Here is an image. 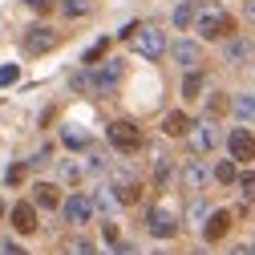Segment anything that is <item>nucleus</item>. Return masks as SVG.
Listing matches in <instances>:
<instances>
[{
  "mask_svg": "<svg viewBox=\"0 0 255 255\" xmlns=\"http://www.w3.org/2000/svg\"><path fill=\"white\" fill-rule=\"evenodd\" d=\"M195 33L207 37V41H227L235 33V16L223 8V4L207 0V4H199V12H195Z\"/></svg>",
  "mask_w": 255,
  "mask_h": 255,
  "instance_id": "1",
  "label": "nucleus"
},
{
  "mask_svg": "<svg viewBox=\"0 0 255 255\" xmlns=\"http://www.w3.org/2000/svg\"><path fill=\"white\" fill-rule=\"evenodd\" d=\"M106 142L114 146V150H122V154H134V150H142V130L134 122H110V130H106Z\"/></svg>",
  "mask_w": 255,
  "mask_h": 255,
  "instance_id": "2",
  "label": "nucleus"
},
{
  "mask_svg": "<svg viewBox=\"0 0 255 255\" xmlns=\"http://www.w3.org/2000/svg\"><path fill=\"white\" fill-rule=\"evenodd\" d=\"M130 41H134V53H138V57H146V61H158V57L170 49V45H166V33H162V28H154V24L138 28Z\"/></svg>",
  "mask_w": 255,
  "mask_h": 255,
  "instance_id": "3",
  "label": "nucleus"
},
{
  "mask_svg": "<svg viewBox=\"0 0 255 255\" xmlns=\"http://www.w3.org/2000/svg\"><path fill=\"white\" fill-rule=\"evenodd\" d=\"M146 227H150L154 239H174L178 235V215L166 211V207H150L146 211Z\"/></svg>",
  "mask_w": 255,
  "mask_h": 255,
  "instance_id": "4",
  "label": "nucleus"
},
{
  "mask_svg": "<svg viewBox=\"0 0 255 255\" xmlns=\"http://www.w3.org/2000/svg\"><path fill=\"white\" fill-rule=\"evenodd\" d=\"M110 190H114V199H118L122 207H134V203L142 199V186H138V178H134L130 170H118V174L110 178Z\"/></svg>",
  "mask_w": 255,
  "mask_h": 255,
  "instance_id": "5",
  "label": "nucleus"
},
{
  "mask_svg": "<svg viewBox=\"0 0 255 255\" xmlns=\"http://www.w3.org/2000/svg\"><path fill=\"white\" fill-rule=\"evenodd\" d=\"M8 223H12V231H16V235H37V231H41V223H37V207H33V203H12Z\"/></svg>",
  "mask_w": 255,
  "mask_h": 255,
  "instance_id": "6",
  "label": "nucleus"
},
{
  "mask_svg": "<svg viewBox=\"0 0 255 255\" xmlns=\"http://www.w3.org/2000/svg\"><path fill=\"white\" fill-rule=\"evenodd\" d=\"M61 211H65L69 227H85V223L93 219V199L89 195H69L65 203H61Z\"/></svg>",
  "mask_w": 255,
  "mask_h": 255,
  "instance_id": "7",
  "label": "nucleus"
},
{
  "mask_svg": "<svg viewBox=\"0 0 255 255\" xmlns=\"http://www.w3.org/2000/svg\"><path fill=\"white\" fill-rule=\"evenodd\" d=\"M122 73H126V65H122V61H106V65L93 73V93H98V98L114 93V89L122 85Z\"/></svg>",
  "mask_w": 255,
  "mask_h": 255,
  "instance_id": "8",
  "label": "nucleus"
},
{
  "mask_svg": "<svg viewBox=\"0 0 255 255\" xmlns=\"http://www.w3.org/2000/svg\"><path fill=\"white\" fill-rule=\"evenodd\" d=\"M57 45V28H49V24H33V28H24V53H49Z\"/></svg>",
  "mask_w": 255,
  "mask_h": 255,
  "instance_id": "9",
  "label": "nucleus"
},
{
  "mask_svg": "<svg viewBox=\"0 0 255 255\" xmlns=\"http://www.w3.org/2000/svg\"><path fill=\"white\" fill-rule=\"evenodd\" d=\"M227 150H231V162H251L255 158V134L251 130H231L227 134Z\"/></svg>",
  "mask_w": 255,
  "mask_h": 255,
  "instance_id": "10",
  "label": "nucleus"
},
{
  "mask_svg": "<svg viewBox=\"0 0 255 255\" xmlns=\"http://www.w3.org/2000/svg\"><path fill=\"white\" fill-rule=\"evenodd\" d=\"M207 162H199V158H190V162H182V170H178V182L190 190V195H199V190L207 186Z\"/></svg>",
  "mask_w": 255,
  "mask_h": 255,
  "instance_id": "11",
  "label": "nucleus"
},
{
  "mask_svg": "<svg viewBox=\"0 0 255 255\" xmlns=\"http://www.w3.org/2000/svg\"><path fill=\"white\" fill-rule=\"evenodd\" d=\"M170 57L178 61V65H182L186 73H190V69H199V65H203V49H199L195 41H174V45H170Z\"/></svg>",
  "mask_w": 255,
  "mask_h": 255,
  "instance_id": "12",
  "label": "nucleus"
},
{
  "mask_svg": "<svg viewBox=\"0 0 255 255\" xmlns=\"http://www.w3.org/2000/svg\"><path fill=\"white\" fill-rule=\"evenodd\" d=\"M251 57H255V49H251V41H243V37H231L227 45H223V61H227V65H247Z\"/></svg>",
  "mask_w": 255,
  "mask_h": 255,
  "instance_id": "13",
  "label": "nucleus"
},
{
  "mask_svg": "<svg viewBox=\"0 0 255 255\" xmlns=\"http://www.w3.org/2000/svg\"><path fill=\"white\" fill-rule=\"evenodd\" d=\"M227 231H231V211H211V215H207V223H203V235H207V243L223 239Z\"/></svg>",
  "mask_w": 255,
  "mask_h": 255,
  "instance_id": "14",
  "label": "nucleus"
},
{
  "mask_svg": "<svg viewBox=\"0 0 255 255\" xmlns=\"http://www.w3.org/2000/svg\"><path fill=\"white\" fill-rule=\"evenodd\" d=\"M162 134H166V138H182V134H190V118H186L182 110H170V114L162 118Z\"/></svg>",
  "mask_w": 255,
  "mask_h": 255,
  "instance_id": "15",
  "label": "nucleus"
},
{
  "mask_svg": "<svg viewBox=\"0 0 255 255\" xmlns=\"http://www.w3.org/2000/svg\"><path fill=\"white\" fill-rule=\"evenodd\" d=\"M33 207H45V211L61 207V190H57L53 182H37V186H33Z\"/></svg>",
  "mask_w": 255,
  "mask_h": 255,
  "instance_id": "16",
  "label": "nucleus"
},
{
  "mask_svg": "<svg viewBox=\"0 0 255 255\" xmlns=\"http://www.w3.org/2000/svg\"><path fill=\"white\" fill-rule=\"evenodd\" d=\"M215 146H219V130L211 122H199L195 126V150H215Z\"/></svg>",
  "mask_w": 255,
  "mask_h": 255,
  "instance_id": "17",
  "label": "nucleus"
},
{
  "mask_svg": "<svg viewBox=\"0 0 255 255\" xmlns=\"http://www.w3.org/2000/svg\"><path fill=\"white\" fill-rule=\"evenodd\" d=\"M61 255H98V247H93L85 235H69L65 243H61Z\"/></svg>",
  "mask_w": 255,
  "mask_h": 255,
  "instance_id": "18",
  "label": "nucleus"
},
{
  "mask_svg": "<svg viewBox=\"0 0 255 255\" xmlns=\"http://www.w3.org/2000/svg\"><path fill=\"white\" fill-rule=\"evenodd\" d=\"M231 114L239 122H255V98L251 93H239V98H231Z\"/></svg>",
  "mask_w": 255,
  "mask_h": 255,
  "instance_id": "19",
  "label": "nucleus"
},
{
  "mask_svg": "<svg viewBox=\"0 0 255 255\" xmlns=\"http://www.w3.org/2000/svg\"><path fill=\"white\" fill-rule=\"evenodd\" d=\"M199 93H203V73L190 69V73L182 77V98H186V102H199Z\"/></svg>",
  "mask_w": 255,
  "mask_h": 255,
  "instance_id": "20",
  "label": "nucleus"
},
{
  "mask_svg": "<svg viewBox=\"0 0 255 255\" xmlns=\"http://www.w3.org/2000/svg\"><path fill=\"white\" fill-rule=\"evenodd\" d=\"M195 12H199V4H195V0L178 4V8H174V28H186V24H195Z\"/></svg>",
  "mask_w": 255,
  "mask_h": 255,
  "instance_id": "21",
  "label": "nucleus"
},
{
  "mask_svg": "<svg viewBox=\"0 0 255 255\" xmlns=\"http://www.w3.org/2000/svg\"><path fill=\"white\" fill-rule=\"evenodd\" d=\"M186 215H190V223H207V215H211L207 199H203V195H195V199H190V207H186Z\"/></svg>",
  "mask_w": 255,
  "mask_h": 255,
  "instance_id": "22",
  "label": "nucleus"
},
{
  "mask_svg": "<svg viewBox=\"0 0 255 255\" xmlns=\"http://www.w3.org/2000/svg\"><path fill=\"white\" fill-rule=\"evenodd\" d=\"M61 12H65V16H89L93 4H89V0H61Z\"/></svg>",
  "mask_w": 255,
  "mask_h": 255,
  "instance_id": "23",
  "label": "nucleus"
},
{
  "mask_svg": "<svg viewBox=\"0 0 255 255\" xmlns=\"http://www.w3.org/2000/svg\"><path fill=\"white\" fill-rule=\"evenodd\" d=\"M227 110H231V98H227V93H211V98H207V114H211V118L227 114Z\"/></svg>",
  "mask_w": 255,
  "mask_h": 255,
  "instance_id": "24",
  "label": "nucleus"
},
{
  "mask_svg": "<svg viewBox=\"0 0 255 255\" xmlns=\"http://www.w3.org/2000/svg\"><path fill=\"white\" fill-rule=\"evenodd\" d=\"M69 89H77V93H93V73H89V69H77V73L69 77Z\"/></svg>",
  "mask_w": 255,
  "mask_h": 255,
  "instance_id": "25",
  "label": "nucleus"
},
{
  "mask_svg": "<svg viewBox=\"0 0 255 255\" xmlns=\"http://www.w3.org/2000/svg\"><path fill=\"white\" fill-rule=\"evenodd\" d=\"M81 174H85V166L77 162V158H69V162H61V178H65V182H81Z\"/></svg>",
  "mask_w": 255,
  "mask_h": 255,
  "instance_id": "26",
  "label": "nucleus"
},
{
  "mask_svg": "<svg viewBox=\"0 0 255 255\" xmlns=\"http://www.w3.org/2000/svg\"><path fill=\"white\" fill-rule=\"evenodd\" d=\"M215 178H219L223 186H231V182L239 178V166H235V162H219V166H215Z\"/></svg>",
  "mask_w": 255,
  "mask_h": 255,
  "instance_id": "27",
  "label": "nucleus"
},
{
  "mask_svg": "<svg viewBox=\"0 0 255 255\" xmlns=\"http://www.w3.org/2000/svg\"><path fill=\"white\" fill-rule=\"evenodd\" d=\"M114 203H118V199H114L110 186H102L98 195H93V211H114Z\"/></svg>",
  "mask_w": 255,
  "mask_h": 255,
  "instance_id": "28",
  "label": "nucleus"
},
{
  "mask_svg": "<svg viewBox=\"0 0 255 255\" xmlns=\"http://www.w3.org/2000/svg\"><path fill=\"white\" fill-rule=\"evenodd\" d=\"M170 182V158H158L154 162V186H166Z\"/></svg>",
  "mask_w": 255,
  "mask_h": 255,
  "instance_id": "29",
  "label": "nucleus"
},
{
  "mask_svg": "<svg viewBox=\"0 0 255 255\" xmlns=\"http://www.w3.org/2000/svg\"><path fill=\"white\" fill-rule=\"evenodd\" d=\"M24 170H28L24 162H16V166H8V170H4V182H8V186H16V182H24Z\"/></svg>",
  "mask_w": 255,
  "mask_h": 255,
  "instance_id": "30",
  "label": "nucleus"
},
{
  "mask_svg": "<svg viewBox=\"0 0 255 255\" xmlns=\"http://www.w3.org/2000/svg\"><path fill=\"white\" fill-rule=\"evenodd\" d=\"M235 182H239V190H243L247 199H255V174H251V170H247V174H239Z\"/></svg>",
  "mask_w": 255,
  "mask_h": 255,
  "instance_id": "31",
  "label": "nucleus"
},
{
  "mask_svg": "<svg viewBox=\"0 0 255 255\" xmlns=\"http://www.w3.org/2000/svg\"><path fill=\"white\" fill-rule=\"evenodd\" d=\"M106 49H110V41H98V45H93V49L85 53V65H93V61H102V57H106Z\"/></svg>",
  "mask_w": 255,
  "mask_h": 255,
  "instance_id": "32",
  "label": "nucleus"
},
{
  "mask_svg": "<svg viewBox=\"0 0 255 255\" xmlns=\"http://www.w3.org/2000/svg\"><path fill=\"white\" fill-rule=\"evenodd\" d=\"M0 255H28L20 243H12V239H4V243H0Z\"/></svg>",
  "mask_w": 255,
  "mask_h": 255,
  "instance_id": "33",
  "label": "nucleus"
},
{
  "mask_svg": "<svg viewBox=\"0 0 255 255\" xmlns=\"http://www.w3.org/2000/svg\"><path fill=\"white\" fill-rule=\"evenodd\" d=\"M49 158H53V154H49V146H45V150H37L33 158H28V162H24V166H45V162H49Z\"/></svg>",
  "mask_w": 255,
  "mask_h": 255,
  "instance_id": "34",
  "label": "nucleus"
},
{
  "mask_svg": "<svg viewBox=\"0 0 255 255\" xmlns=\"http://www.w3.org/2000/svg\"><path fill=\"white\" fill-rule=\"evenodd\" d=\"M24 4H28V8H33V12H49V8L57 4V0H24Z\"/></svg>",
  "mask_w": 255,
  "mask_h": 255,
  "instance_id": "35",
  "label": "nucleus"
},
{
  "mask_svg": "<svg viewBox=\"0 0 255 255\" xmlns=\"http://www.w3.org/2000/svg\"><path fill=\"white\" fill-rule=\"evenodd\" d=\"M65 146H77V150H81V146H85V134H77V130H65Z\"/></svg>",
  "mask_w": 255,
  "mask_h": 255,
  "instance_id": "36",
  "label": "nucleus"
},
{
  "mask_svg": "<svg viewBox=\"0 0 255 255\" xmlns=\"http://www.w3.org/2000/svg\"><path fill=\"white\" fill-rule=\"evenodd\" d=\"M102 235H106V243H118V223H106Z\"/></svg>",
  "mask_w": 255,
  "mask_h": 255,
  "instance_id": "37",
  "label": "nucleus"
},
{
  "mask_svg": "<svg viewBox=\"0 0 255 255\" xmlns=\"http://www.w3.org/2000/svg\"><path fill=\"white\" fill-rule=\"evenodd\" d=\"M8 81H16V65L12 69H0V85H8Z\"/></svg>",
  "mask_w": 255,
  "mask_h": 255,
  "instance_id": "38",
  "label": "nucleus"
},
{
  "mask_svg": "<svg viewBox=\"0 0 255 255\" xmlns=\"http://www.w3.org/2000/svg\"><path fill=\"white\" fill-rule=\"evenodd\" d=\"M110 255H138V251H134V247H130V243H118V247H114V251H110Z\"/></svg>",
  "mask_w": 255,
  "mask_h": 255,
  "instance_id": "39",
  "label": "nucleus"
},
{
  "mask_svg": "<svg viewBox=\"0 0 255 255\" xmlns=\"http://www.w3.org/2000/svg\"><path fill=\"white\" fill-rule=\"evenodd\" d=\"M231 255H251V243H239V247H231Z\"/></svg>",
  "mask_w": 255,
  "mask_h": 255,
  "instance_id": "40",
  "label": "nucleus"
},
{
  "mask_svg": "<svg viewBox=\"0 0 255 255\" xmlns=\"http://www.w3.org/2000/svg\"><path fill=\"white\" fill-rule=\"evenodd\" d=\"M247 16H251V20H255V0H247Z\"/></svg>",
  "mask_w": 255,
  "mask_h": 255,
  "instance_id": "41",
  "label": "nucleus"
},
{
  "mask_svg": "<svg viewBox=\"0 0 255 255\" xmlns=\"http://www.w3.org/2000/svg\"><path fill=\"white\" fill-rule=\"evenodd\" d=\"M190 255H211V251H207V247H195V251H190Z\"/></svg>",
  "mask_w": 255,
  "mask_h": 255,
  "instance_id": "42",
  "label": "nucleus"
},
{
  "mask_svg": "<svg viewBox=\"0 0 255 255\" xmlns=\"http://www.w3.org/2000/svg\"><path fill=\"white\" fill-rule=\"evenodd\" d=\"M251 255H255V243H251Z\"/></svg>",
  "mask_w": 255,
  "mask_h": 255,
  "instance_id": "43",
  "label": "nucleus"
},
{
  "mask_svg": "<svg viewBox=\"0 0 255 255\" xmlns=\"http://www.w3.org/2000/svg\"><path fill=\"white\" fill-rule=\"evenodd\" d=\"M158 255H162V251H158Z\"/></svg>",
  "mask_w": 255,
  "mask_h": 255,
  "instance_id": "44",
  "label": "nucleus"
}]
</instances>
